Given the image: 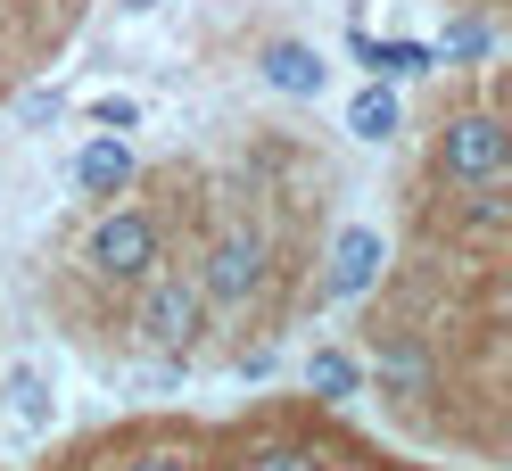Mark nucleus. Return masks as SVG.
Listing matches in <instances>:
<instances>
[{
    "label": "nucleus",
    "instance_id": "obj_8",
    "mask_svg": "<svg viewBox=\"0 0 512 471\" xmlns=\"http://www.w3.org/2000/svg\"><path fill=\"white\" fill-rule=\"evenodd\" d=\"M75 182L91 199H116L124 182H133V149H124L116 133H100V141H83V157H75Z\"/></svg>",
    "mask_w": 512,
    "mask_h": 471
},
{
    "label": "nucleus",
    "instance_id": "obj_16",
    "mask_svg": "<svg viewBox=\"0 0 512 471\" xmlns=\"http://www.w3.org/2000/svg\"><path fill=\"white\" fill-rule=\"evenodd\" d=\"M124 471H199V463H190V455H174V447H157V455H133Z\"/></svg>",
    "mask_w": 512,
    "mask_h": 471
},
{
    "label": "nucleus",
    "instance_id": "obj_10",
    "mask_svg": "<svg viewBox=\"0 0 512 471\" xmlns=\"http://www.w3.org/2000/svg\"><path fill=\"white\" fill-rule=\"evenodd\" d=\"M347 133H356V141H389L397 133V91L389 83H364L356 108H347Z\"/></svg>",
    "mask_w": 512,
    "mask_h": 471
},
{
    "label": "nucleus",
    "instance_id": "obj_13",
    "mask_svg": "<svg viewBox=\"0 0 512 471\" xmlns=\"http://www.w3.org/2000/svg\"><path fill=\"white\" fill-rule=\"evenodd\" d=\"M496 42H488V25H479V17H455V25H446V42L430 50V58H488Z\"/></svg>",
    "mask_w": 512,
    "mask_h": 471
},
{
    "label": "nucleus",
    "instance_id": "obj_9",
    "mask_svg": "<svg viewBox=\"0 0 512 471\" xmlns=\"http://www.w3.org/2000/svg\"><path fill=\"white\" fill-rule=\"evenodd\" d=\"M306 389L323 397V405H356L364 397V364L347 356V348H314L306 356Z\"/></svg>",
    "mask_w": 512,
    "mask_h": 471
},
{
    "label": "nucleus",
    "instance_id": "obj_7",
    "mask_svg": "<svg viewBox=\"0 0 512 471\" xmlns=\"http://www.w3.org/2000/svg\"><path fill=\"white\" fill-rule=\"evenodd\" d=\"M256 75H265L281 100H314V91H323V58H314V42H265L256 50Z\"/></svg>",
    "mask_w": 512,
    "mask_h": 471
},
{
    "label": "nucleus",
    "instance_id": "obj_5",
    "mask_svg": "<svg viewBox=\"0 0 512 471\" xmlns=\"http://www.w3.org/2000/svg\"><path fill=\"white\" fill-rule=\"evenodd\" d=\"M364 372L380 381V397H397V405H430V389H438V364H430V348L413 331H380Z\"/></svg>",
    "mask_w": 512,
    "mask_h": 471
},
{
    "label": "nucleus",
    "instance_id": "obj_4",
    "mask_svg": "<svg viewBox=\"0 0 512 471\" xmlns=\"http://www.w3.org/2000/svg\"><path fill=\"white\" fill-rule=\"evenodd\" d=\"M438 174L455 182V191H479V182H504L512 174V133L496 116H455L438 141Z\"/></svg>",
    "mask_w": 512,
    "mask_h": 471
},
{
    "label": "nucleus",
    "instance_id": "obj_14",
    "mask_svg": "<svg viewBox=\"0 0 512 471\" xmlns=\"http://www.w3.org/2000/svg\"><path fill=\"white\" fill-rule=\"evenodd\" d=\"M9 389H17V422H25V430H42V422H50V397H42V372H34V364H17V381H9Z\"/></svg>",
    "mask_w": 512,
    "mask_h": 471
},
{
    "label": "nucleus",
    "instance_id": "obj_12",
    "mask_svg": "<svg viewBox=\"0 0 512 471\" xmlns=\"http://www.w3.org/2000/svg\"><path fill=\"white\" fill-rule=\"evenodd\" d=\"M512 224V199H504V182H479V191L463 199V232H504Z\"/></svg>",
    "mask_w": 512,
    "mask_h": 471
},
{
    "label": "nucleus",
    "instance_id": "obj_2",
    "mask_svg": "<svg viewBox=\"0 0 512 471\" xmlns=\"http://www.w3.org/2000/svg\"><path fill=\"white\" fill-rule=\"evenodd\" d=\"M190 281H199L207 306H232V314H240V306L273 281V248H265V232H256V224H223V232L207 240V257H199V273H190Z\"/></svg>",
    "mask_w": 512,
    "mask_h": 471
},
{
    "label": "nucleus",
    "instance_id": "obj_6",
    "mask_svg": "<svg viewBox=\"0 0 512 471\" xmlns=\"http://www.w3.org/2000/svg\"><path fill=\"white\" fill-rule=\"evenodd\" d=\"M380 265H389V240H380L372 224H347V232L331 240V273H323V290H331V298H364L372 281H380Z\"/></svg>",
    "mask_w": 512,
    "mask_h": 471
},
{
    "label": "nucleus",
    "instance_id": "obj_15",
    "mask_svg": "<svg viewBox=\"0 0 512 471\" xmlns=\"http://www.w3.org/2000/svg\"><path fill=\"white\" fill-rule=\"evenodd\" d=\"M91 116H100V133H124V124H133L141 108H133V100H116V91H108V100H100V108H91Z\"/></svg>",
    "mask_w": 512,
    "mask_h": 471
},
{
    "label": "nucleus",
    "instance_id": "obj_17",
    "mask_svg": "<svg viewBox=\"0 0 512 471\" xmlns=\"http://www.w3.org/2000/svg\"><path fill=\"white\" fill-rule=\"evenodd\" d=\"M256 471H314V455H298V447H273V455L256 463Z\"/></svg>",
    "mask_w": 512,
    "mask_h": 471
},
{
    "label": "nucleus",
    "instance_id": "obj_3",
    "mask_svg": "<svg viewBox=\"0 0 512 471\" xmlns=\"http://www.w3.org/2000/svg\"><path fill=\"white\" fill-rule=\"evenodd\" d=\"M199 323H207V298H199V281H190V273H149V281H141L133 331H141L149 356H190Z\"/></svg>",
    "mask_w": 512,
    "mask_h": 471
},
{
    "label": "nucleus",
    "instance_id": "obj_11",
    "mask_svg": "<svg viewBox=\"0 0 512 471\" xmlns=\"http://www.w3.org/2000/svg\"><path fill=\"white\" fill-rule=\"evenodd\" d=\"M356 58H364V67H380V75H422V67H430L422 42H372V34H356Z\"/></svg>",
    "mask_w": 512,
    "mask_h": 471
},
{
    "label": "nucleus",
    "instance_id": "obj_1",
    "mask_svg": "<svg viewBox=\"0 0 512 471\" xmlns=\"http://www.w3.org/2000/svg\"><path fill=\"white\" fill-rule=\"evenodd\" d=\"M157 265H166V232H157V215L149 207H108V215H91V232H83V273L91 281H149Z\"/></svg>",
    "mask_w": 512,
    "mask_h": 471
},
{
    "label": "nucleus",
    "instance_id": "obj_18",
    "mask_svg": "<svg viewBox=\"0 0 512 471\" xmlns=\"http://www.w3.org/2000/svg\"><path fill=\"white\" fill-rule=\"evenodd\" d=\"M116 9H133V17H141V9H157V0H116Z\"/></svg>",
    "mask_w": 512,
    "mask_h": 471
}]
</instances>
